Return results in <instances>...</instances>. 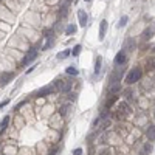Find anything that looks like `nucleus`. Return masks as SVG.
I'll return each mask as SVG.
<instances>
[{"mask_svg":"<svg viewBox=\"0 0 155 155\" xmlns=\"http://www.w3.org/2000/svg\"><path fill=\"white\" fill-rule=\"evenodd\" d=\"M13 78H14V75H13V73H8V71H6V73H2V75H0V87L6 85L8 82H9L11 79H13Z\"/></svg>","mask_w":155,"mask_h":155,"instance_id":"7","label":"nucleus"},{"mask_svg":"<svg viewBox=\"0 0 155 155\" xmlns=\"http://www.w3.org/2000/svg\"><path fill=\"white\" fill-rule=\"evenodd\" d=\"M71 54V50H65V51H62V53H59L58 54V59L59 60H62V59H65V58H68Z\"/></svg>","mask_w":155,"mask_h":155,"instance_id":"20","label":"nucleus"},{"mask_svg":"<svg viewBox=\"0 0 155 155\" xmlns=\"http://www.w3.org/2000/svg\"><path fill=\"white\" fill-rule=\"evenodd\" d=\"M76 25H73V23H70V25H67V28H65V34H68V36H71V34H75L76 33Z\"/></svg>","mask_w":155,"mask_h":155,"instance_id":"18","label":"nucleus"},{"mask_svg":"<svg viewBox=\"0 0 155 155\" xmlns=\"http://www.w3.org/2000/svg\"><path fill=\"white\" fill-rule=\"evenodd\" d=\"M8 104H9V99H5V101H2V102H0V110H2L5 106H8Z\"/></svg>","mask_w":155,"mask_h":155,"instance_id":"27","label":"nucleus"},{"mask_svg":"<svg viewBox=\"0 0 155 155\" xmlns=\"http://www.w3.org/2000/svg\"><path fill=\"white\" fill-rule=\"evenodd\" d=\"M37 58V50L36 48H30V51L25 54V58H23V60H22V67H26V65H30L33 60H34Z\"/></svg>","mask_w":155,"mask_h":155,"instance_id":"2","label":"nucleus"},{"mask_svg":"<svg viewBox=\"0 0 155 155\" xmlns=\"http://www.w3.org/2000/svg\"><path fill=\"white\" fill-rule=\"evenodd\" d=\"M127 62V58H126V51H118L115 56V64L116 65H124Z\"/></svg>","mask_w":155,"mask_h":155,"instance_id":"5","label":"nucleus"},{"mask_svg":"<svg viewBox=\"0 0 155 155\" xmlns=\"http://www.w3.org/2000/svg\"><path fill=\"white\" fill-rule=\"evenodd\" d=\"M65 71H67V75H71V76H76L78 75L76 67H67V68H65Z\"/></svg>","mask_w":155,"mask_h":155,"instance_id":"22","label":"nucleus"},{"mask_svg":"<svg viewBox=\"0 0 155 155\" xmlns=\"http://www.w3.org/2000/svg\"><path fill=\"white\" fill-rule=\"evenodd\" d=\"M81 50H82V47L81 45H76L75 48H73V51H71V54L76 58V56H79V53H81Z\"/></svg>","mask_w":155,"mask_h":155,"instance_id":"24","label":"nucleus"},{"mask_svg":"<svg viewBox=\"0 0 155 155\" xmlns=\"http://www.w3.org/2000/svg\"><path fill=\"white\" fill-rule=\"evenodd\" d=\"M85 2H90V0H85Z\"/></svg>","mask_w":155,"mask_h":155,"instance_id":"30","label":"nucleus"},{"mask_svg":"<svg viewBox=\"0 0 155 155\" xmlns=\"http://www.w3.org/2000/svg\"><path fill=\"white\" fill-rule=\"evenodd\" d=\"M121 79H123V71L121 70H113L110 78H109L110 82H121Z\"/></svg>","mask_w":155,"mask_h":155,"instance_id":"6","label":"nucleus"},{"mask_svg":"<svg viewBox=\"0 0 155 155\" xmlns=\"http://www.w3.org/2000/svg\"><path fill=\"white\" fill-rule=\"evenodd\" d=\"M71 87H73V84H71V82H64V85H62V93H68L70 90H71Z\"/></svg>","mask_w":155,"mask_h":155,"instance_id":"21","label":"nucleus"},{"mask_svg":"<svg viewBox=\"0 0 155 155\" xmlns=\"http://www.w3.org/2000/svg\"><path fill=\"white\" fill-rule=\"evenodd\" d=\"M78 19H79V25L81 26L87 25V14H85V11H82V9L78 11Z\"/></svg>","mask_w":155,"mask_h":155,"instance_id":"9","label":"nucleus"},{"mask_svg":"<svg viewBox=\"0 0 155 155\" xmlns=\"http://www.w3.org/2000/svg\"><path fill=\"white\" fill-rule=\"evenodd\" d=\"M127 16H123V17L119 19V23H118V28H123V26H126V23H127Z\"/></svg>","mask_w":155,"mask_h":155,"instance_id":"23","label":"nucleus"},{"mask_svg":"<svg viewBox=\"0 0 155 155\" xmlns=\"http://www.w3.org/2000/svg\"><path fill=\"white\" fill-rule=\"evenodd\" d=\"M141 76H143V71L140 67H135V68H132L129 71V75L126 76V84H135V82H138L141 79Z\"/></svg>","mask_w":155,"mask_h":155,"instance_id":"1","label":"nucleus"},{"mask_svg":"<svg viewBox=\"0 0 155 155\" xmlns=\"http://www.w3.org/2000/svg\"><path fill=\"white\" fill-rule=\"evenodd\" d=\"M53 92H56V88H54L53 84H50V85H45V87H42L41 90H39L36 93V98H42V96H47V95H51Z\"/></svg>","mask_w":155,"mask_h":155,"instance_id":"3","label":"nucleus"},{"mask_svg":"<svg viewBox=\"0 0 155 155\" xmlns=\"http://www.w3.org/2000/svg\"><path fill=\"white\" fill-rule=\"evenodd\" d=\"M53 45H54V36H48L42 48L43 50H50V48H53Z\"/></svg>","mask_w":155,"mask_h":155,"instance_id":"12","label":"nucleus"},{"mask_svg":"<svg viewBox=\"0 0 155 155\" xmlns=\"http://www.w3.org/2000/svg\"><path fill=\"white\" fill-rule=\"evenodd\" d=\"M121 90H123L121 82H112L110 87H109V93H110V95H118V93H121Z\"/></svg>","mask_w":155,"mask_h":155,"instance_id":"4","label":"nucleus"},{"mask_svg":"<svg viewBox=\"0 0 155 155\" xmlns=\"http://www.w3.org/2000/svg\"><path fill=\"white\" fill-rule=\"evenodd\" d=\"M116 99H118V96H116V95H112V98H109L107 101H106V107H104V109H110V107H112L113 104L116 102Z\"/></svg>","mask_w":155,"mask_h":155,"instance_id":"17","label":"nucleus"},{"mask_svg":"<svg viewBox=\"0 0 155 155\" xmlns=\"http://www.w3.org/2000/svg\"><path fill=\"white\" fill-rule=\"evenodd\" d=\"M8 124H9V115H6V116H3V119H2V123H0V135L3 134L5 130H6V127H8Z\"/></svg>","mask_w":155,"mask_h":155,"instance_id":"10","label":"nucleus"},{"mask_svg":"<svg viewBox=\"0 0 155 155\" xmlns=\"http://www.w3.org/2000/svg\"><path fill=\"white\" fill-rule=\"evenodd\" d=\"M154 36V28H146L144 31L141 33V37H143V41H149Z\"/></svg>","mask_w":155,"mask_h":155,"instance_id":"11","label":"nucleus"},{"mask_svg":"<svg viewBox=\"0 0 155 155\" xmlns=\"http://www.w3.org/2000/svg\"><path fill=\"white\" fill-rule=\"evenodd\" d=\"M124 47H126L127 51H134L135 50V41L134 39H127V41L124 42Z\"/></svg>","mask_w":155,"mask_h":155,"instance_id":"13","label":"nucleus"},{"mask_svg":"<svg viewBox=\"0 0 155 155\" xmlns=\"http://www.w3.org/2000/svg\"><path fill=\"white\" fill-rule=\"evenodd\" d=\"M101 65H102V58L96 56V62H95V73H99L101 71Z\"/></svg>","mask_w":155,"mask_h":155,"instance_id":"19","label":"nucleus"},{"mask_svg":"<svg viewBox=\"0 0 155 155\" xmlns=\"http://www.w3.org/2000/svg\"><path fill=\"white\" fill-rule=\"evenodd\" d=\"M70 109H71L70 104H64V106L60 107V110H59L60 116H67V115H68V112H70Z\"/></svg>","mask_w":155,"mask_h":155,"instance_id":"16","label":"nucleus"},{"mask_svg":"<svg viewBox=\"0 0 155 155\" xmlns=\"http://www.w3.org/2000/svg\"><path fill=\"white\" fill-rule=\"evenodd\" d=\"M151 151H152V147H151V144H144V147H143V155H147V154H151Z\"/></svg>","mask_w":155,"mask_h":155,"instance_id":"25","label":"nucleus"},{"mask_svg":"<svg viewBox=\"0 0 155 155\" xmlns=\"http://www.w3.org/2000/svg\"><path fill=\"white\" fill-rule=\"evenodd\" d=\"M73 155H82V149H81V147H78V149H75V152H73Z\"/></svg>","mask_w":155,"mask_h":155,"instance_id":"28","label":"nucleus"},{"mask_svg":"<svg viewBox=\"0 0 155 155\" xmlns=\"http://www.w3.org/2000/svg\"><path fill=\"white\" fill-rule=\"evenodd\" d=\"M118 112H123V115H127V113H130V110H129L126 102H119L118 104Z\"/></svg>","mask_w":155,"mask_h":155,"instance_id":"14","label":"nucleus"},{"mask_svg":"<svg viewBox=\"0 0 155 155\" xmlns=\"http://www.w3.org/2000/svg\"><path fill=\"white\" fill-rule=\"evenodd\" d=\"M106 31H107V20H101V25H99V41H102L106 37Z\"/></svg>","mask_w":155,"mask_h":155,"instance_id":"8","label":"nucleus"},{"mask_svg":"<svg viewBox=\"0 0 155 155\" xmlns=\"http://www.w3.org/2000/svg\"><path fill=\"white\" fill-rule=\"evenodd\" d=\"M58 151H60V149H59V147H56V149H53V151H51V152H50L48 155H56V154H58Z\"/></svg>","mask_w":155,"mask_h":155,"instance_id":"29","label":"nucleus"},{"mask_svg":"<svg viewBox=\"0 0 155 155\" xmlns=\"http://www.w3.org/2000/svg\"><path fill=\"white\" fill-rule=\"evenodd\" d=\"M155 68V60L154 59H149V64H147V70H152Z\"/></svg>","mask_w":155,"mask_h":155,"instance_id":"26","label":"nucleus"},{"mask_svg":"<svg viewBox=\"0 0 155 155\" xmlns=\"http://www.w3.org/2000/svg\"><path fill=\"white\" fill-rule=\"evenodd\" d=\"M146 135H147V138L149 140H155V126H149L147 127V132H146Z\"/></svg>","mask_w":155,"mask_h":155,"instance_id":"15","label":"nucleus"}]
</instances>
